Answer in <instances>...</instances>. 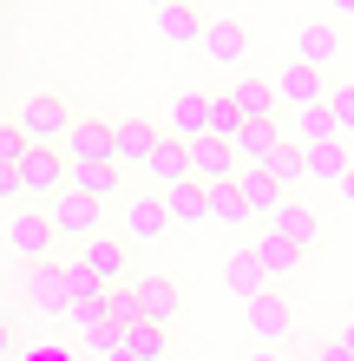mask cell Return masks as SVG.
Listing matches in <instances>:
<instances>
[{"instance_id":"obj_1","label":"cell","mask_w":354,"mask_h":361,"mask_svg":"<svg viewBox=\"0 0 354 361\" xmlns=\"http://www.w3.org/2000/svg\"><path fill=\"white\" fill-rule=\"evenodd\" d=\"M72 105L59 99V92H33L27 105H20L13 112V125H20V138L27 145H46V152H59V145H66V132H72Z\"/></svg>"},{"instance_id":"obj_2","label":"cell","mask_w":354,"mask_h":361,"mask_svg":"<svg viewBox=\"0 0 354 361\" xmlns=\"http://www.w3.org/2000/svg\"><path fill=\"white\" fill-rule=\"evenodd\" d=\"M46 224H53V237H59V243H79V250H86L99 230H106V204L79 197V190H59V197L46 204Z\"/></svg>"},{"instance_id":"obj_3","label":"cell","mask_w":354,"mask_h":361,"mask_svg":"<svg viewBox=\"0 0 354 361\" xmlns=\"http://www.w3.org/2000/svg\"><path fill=\"white\" fill-rule=\"evenodd\" d=\"M66 178H72V164H66V152H46V145H27V158H20V190H27V204L33 210H46L59 190H66Z\"/></svg>"},{"instance_id":"obj_4","label":"cell","mask_w":354,"mask_h":361,"mask_svg":"<svg viewBox=\"0 0 354 361\" xmlns=\"http://www.w3.org/2000/svg\"><path fill=\"white\" fill-rule=\"evenodd\" d=\"M269 79H276V105H282V112H296V118H302V112H322V105H328V92H335V86H328V73L302 66V59L276 66Z\"/></svg>"},{"instance_id":"obj_5","label":"cell","mask_w":354,"mask_h":361,"mask_svg":"<svg viewBox=\"0 0 354 361\" xmlns=\"http://www.w3.org/2000/svg\"><path fill=\"white\" fill-rule=\"evenodd\" d=\"M158 145H164V125H151L144 112L112 118V158H118V171H144Z\"/></svg>"},{"instance_id":"obj_6","label":"cell","mask_w":354,"mask_h":361,"mask_svg":"<svg viewBox=\"0 0 354 361\" xmlns=\"http://www.w3.org/2000/svg\"><path fill=\"white\" fill-rule=\"evenodd\" d=\"M289 329H296V309H289V295H282V289H263L256 302H249V348L282 355Z\"/></svg>"},{"instance_id":"obj_7","label":"cell","mask_w":354,"mask_h":361,"mask_svg":"<svg viewBox=\"0 0 354 361\" xmlns=\"http://www.w3.org/2000/svg\"><path fill=\"white\" fill-rule=\"evenodd\" d=\"M79 263L99 276V289H125V283L138 276V269H132V243H125L118 230H99V237L79 250Z\"/></svg>"},{"instance_id":"obj_8","label":"cell","mask_w":354,"mask_h":361,"mask_svg":"<svg viewBox=\"0 0 354 361\" xmlns=\"http://www.w3.org/2000/svg\"><path fill=\"white\" fill-rule=\"evenodd\" d=\"M203 59H210V66H223V73H249V27L236 13H217L210 27H203Z\"/></svg>"},{"instance_id":"obj_9","label":"cell","mask_w":354,"mask_h":361,"mask_svg":"<svg viewBox=\"0 0 354 361\" xmlns=\"http://www.w3.org/2000/svg\"><path fill=\"white\" fill-rule=\"evenodd\" d=\"M7 250L20 263H53V250H59V237H53V224H46V210H13L7 217Z\"/></svg>"},{"instance_id":"obj_10","label":"cell","mask_w":354,"mask_h":361,"mask_svg":"<svg viewBox=\"0 0 354 361\" xmlns=\"http://www.w3.org/2000/svg\"><path fill=\"white\" fill-rule=\"evenodd\" d=\"M59 152H66V164H72V171H79V164H118V158H112V118H99V112H79Z\"/></svg>"},{"instance_id":"obj_11","label":"cell","mask_w":354,"mask_h":361,"mask_svg":"<svg viewBox=\"0 0 354 361\" xmlns=\"http://www.w3.org/2000/svg\"><path fill=\"white\" fill-rule=\"evenodd\" d=\"M171 210H164L158 190H138V197H125V224H118V237L125 243H158V237H171Z\"/></svg>"},{"instance_id":"obj_12","label":"cell","mask_w":354,"mask_h":361,"mask_svg":"<svg viewBox=\"0 0 354 361\" xmlns=\"http://www.w3.org/2000/svg\"><path fill=\"white\" fill-rule=\"evenodd\" d=\"M203 112H210V92H197V86H177L171 99H164V138H177V145H197V138H203Z\"/></svg>"},{"instance_id":"obj_13","label":"cell","mask_w":354,"mask_h":361,"mask_svg":"<svg viewBox=\"0 0 354 361\" xmlns=\"http://www.w3.org/2000/svg\"><path fill=\"white\" fill-rule=\"evenodd\" d=\"M236 178H243L236 145H217V138H197V145H191V184L217 190V184H236Z\"/></svg>"},{"instance_id":"obj_14","label":"cell","mask_w":354,"mask_h":361,"mask_svg":"<svg viewBox=\"0 0 354 361\" xmlns=\"http://www.w3.org/2000/svg\"><path fill=\"white\" fill-rule=\"evenodd\" d=\"M132 289H138V302H144V315H151V322L171 329L177 315H184V289H177V276H164V269H138V276H132Z\"/></svg>"},{"instance_id":"obj_15","label":"cell","mask_w":354,"mask_h":361,"mask_svg":"<svg viewBox=\"0 0 354 361\" xmlns=\"http://www.w3.org/2000/svg\"><path fill=\"white\" fill-rule=\"evenodd\" d=\"M20 295H27V309H39V315H66V309H72L66 269H59V263H33L27 283H20Z\"/></svg>"},{"instance_id":"obj_16","label":"cell","mask_w":354,"mask_h":361,"mask_svg":"<svg viewBox=\"0 0 354 361\" xmlns=\"http://www.w3.org/2000/svg\"><path fill=\"white\" fill-rule=\"evenodd\" d=\"M223 92H230V99L243 105V118H249V125H256V118H276V112H282V105H276V79H269V73H256V66H249V73H236Z\"/></svg>"},{"instance_id":"obj_17","label":"cell","mask_w":354,"mask_h":361,"mask_svg":"<svg viewBox=\"0 0 354 361\" xmlns=\"http://www.w3.org/2000/svg\"><path fill=\"white\" fill-rule=\"evenodd\" d=\"M296 59L315 66V73H328L341 59V27H335V20H308V27L296 33Z\"/></svg>"},{"instance_id":"obj_18","label":"cell","mask_w":354,"mask_h":361,"mask_svg":"<svg viewBox=\"0 0 354 361\" xmlns=\"http://www.w3.org/2000/svg\"><path fill=\"white\" fill-rule=\"evenodd\" d=\"M263 230H276V237H282V243H296L302 257H308V250L322 243V217H315L308 204H296V197H289V204H282V210H276V217H269Z\"/></svg>"},{"instance_id":"obj_19","label":"cell","mask_w":354,"mask_h":361,"mask_svg":"<svg viewBox=\"0 0 354 361\" xmlns=\"http://www.w3.org/2000/svg\"><path fill=\"white\" fill-rule=\"evenodd\" d=\"M223 289L243 295V302H256V295L269 289V276H263V263H256V250H249V243H236L230 257H223Z\"/></svg>"},{"instance_id":"obj_20","label":"cell","mask_w":354,"mask_h":361,"mask_svg":"<svg viewBox=\"0 0 354 361\" xmlns=\"http://www.w3.org/2000/svg\"><path fill=\"white\" fill-rule=\"evenodd\" d=\"M249 250H256V263H263V276H269V289L289 283V276L302 269V250H296V243H282L276 230H256V243H249Z\"/></svg>"},{"instance_id":"obj_21","label":"cell","mask_w":354,"mask_h":361,"mask_svg":"<svg viewBox=\"0 0 354 361\" xmlns=\"http://www.w3.org/2000/svg\"><path fill=\"white\" fill-rule=\"evenodd\" d=\"M236 190H243V204H249V210H256V217H263V224H269V217H276V210L289 204V190H282L276 178H269V171H263V164H243V178H236Z\"/></svg>"},{"instance_id":"obj_22","label":"cell","mask_w":354,"mask_h":361,"mask_svg":"<svg viewBox=\"0 0 354 361\" xmlns=\"http://www.w3.org/2000/svg\"><path fill=\"white\" fill-rule=\"evenodd\" d=\"M66 190H79V197H92V204H118L125 197V171L118 164H79L66 178Z\"/></svg>"},{"instance_id":"obj_23","label":"cell","mask_w":354,"mask_h":361,"mask_svg":"<svg viewBox=\"0 0 354 361\" xmlns=\"http://www.w3.org/2000/svg\"><path fill=\"white\" fill-rule=\"evenodd\" d=\"M144 178H151V190H158V197H164L171 184H184V178H191V145L164 138L158 152H151V164H144Z\"/></svg>"},{"instance_id":"obj_24","label":"cell","mask_w":354,"mask_h":361,"mask_svg":"<svg viewBox=\"0 0 354 361\" xmlns=\"http://www.w3.org/2000/svg\"><path fill=\"white\" fill-rule=\"evenodd\" d=\"M203 27H210V20H203L197 7H184V0L158 7V33L171 39V47H203Z\"/></svg>"},{"instance_id":"obj_25","label":"cell","mask_w":354,"mask_h":361,"mask_svg":"<svg viewBox=\"0 0 354 361\" xmlns=\"http://www.w3.org/2000/svg\"><path fill=\"white\" fill-rule=\"evenodd\" d=\"M249 132V118H243V105L230 92H210V112H203V138H217V145H236Z\"/></svg>"},{"instance_id":"obj_26","label":"cell","mask_w":354,"mask_h":361,"mask_svg":"<svg viewBox=\"0 0 354 361\" xmlns=\"http://www.w3.org/2000/svg\"><path fill=\"white\" fill-rule=\"evenodd\" d=\"M118 348L132 361H171V329H164V322H132L118 335Z\"/></svg>"},{"instance_id":"obj_27","label":"cell","mask_w":354,"mask_h":361,"mask_svg":"<svg viewBox=\"0 0 354 361\" xmlns=\"http://www.w3.org/2000/svg\"><path fill=\"white\" fill-rule=\"evenodd\" d=\"M164 210H171V224H210V190L184 178V184L164 190Z\"/></svg>"},{"instance_id":"obj_28","label":"cell","mask_w":354,"mask_h":361,"mask_svg":"<svg viewBox=\"0 0 354 361\" xmlns=\"http://www.w3.org/2000/svg\"><path fill=\"white\" fill-rule=\"evenodd\" d=\"M282 145H289V138H282V125H276V118H256V125L236 138V158H243V164H269Z\"/></svg>"},{"instance_id":"obj_29","label":"cell","mask_w":354,"mask_h":361,"mask_svg":"<svg viewBox=\"0 0 354 361\" xmlns=\"http://www.w3.org/2000/svg\"><path fill=\"white\" fill-rule=\"evenodd\" d=\"M354 171V152L335 138V145H315V152H308V184H335L341 190V178Z\"/></svg>"},{"instance_id":"obj_30","label":"cell","mask_w":354,"mask_h":361,"mask_svg":"<svg viewBox=\"0 0 354 361\" xmlns=\"http://www.w3.org/2000/svg\"><path fill=\"white\" fill-rule=\"evenodd\" d=\"M210 224L243 230V224H256V210L243 204V190H236V184H217V190H210Z\"/></svg>"},{"instance_id":"obj_31","label":"cell","mask_w":354,"mask_h":361,"mask_svg":"<svg viewBox=\"0 0 354 361\" xmlns=\"http://www.w3.org/2000/svg\"><path fill=\"white\" fill-rule=\"evenodd\" d=\"M263 171H269V178H276L282 190H296V184L308 178V152H302V145H296V138H289V145H282V152H276V158H269V164H263Z\"/></svg>"},{"instance_id":"obj_32","label":"cell","mask_w":354,"mask_h":361,"mask_svg":"<svg viewBox=\"0 0 354 361\" xmlns=\"http://www.w3.org/2000/svg\"><path fill=\"white\" fill-rule=\"evenodd\" d=\"M106 315H112V329L125 335L132 322H151V315H144V302H138V289L125 283V289H106Z\"/></svg>"},{"instance_id":"obj_33","label":"cell","mask_w":354,"mask_h":361,"mask_svg":"<svg viewBox=\"0 0 354 361\" xmlns=\"http://www.w3.org/2000/svg\"><path fill=\"white\" fill-rule=\"evenodd\" d=\"M296 125H302V138H296L302 152H315V145H335V138H341V132H335V118H328V105H322V112H302Z\"/></svg>"},{"instance_id":"obj_34","label":"cell","mask_w":354,"mask_h":361,"mask_svg":"<svg viewBox=\"0 0 354 361\" xmlns=\"http://www.w3.org/2000/svg\"><path fill=\"white\" fill-rule=\"evenodd\" d=\"M66 322H72V335L106 329V322H112V315H106V295H86V302H72V309H66Z\"/></svg>"},{"instance_id":"obj_35","label":"cell","mask_w":354,"mask_h":361,"mask_svg":"<svg viewBox=\"0 0 354 361\" xmlns=\"http://www.w3.org/2000/svg\"><path fill=\"white\" fill-rule=\"evenodd\" d=\"M328 118H335V132L348 145L354 138V86H335V92H328Z\"/></svg>"},{"instance_id":"obj_36","label":"cell","mask_w":354,"mask_h":361,"mask_svg":"<svg viewBox=\"0 0 354 361\" xmlns=\"http://www.w3.org/2000/svg\"><path fill=\"white\" fill-rule=\"evenodd\" d=\"M59 269H66V295H72V302H86V295H106V289H99V276L79 263V257H72V263H59Z\"/></svg>"},{"instance_id":"obj_37","label":"cell","mask_w":354,"mask_h":361,"mask_svg":"<svg viewBox=\"0 0 354 361\" xmlns=\"http://www.w3.org/2000/svg\"><path fill=\"white\" fill-rule=\"evenodd\" d=\"M20 158H27V138H20L13 118H0V164H20Z\"/></svg>"},{"instance_id":"obj_38","label":"cell","mask_w":354,"mask_h":361,"mask_svg":"<svg viewBox=\"0 0 354 361\" xmlns=\"http://www.w3.org/2000/svg\"><path fill=\"white\" fill-rule=\"evenodd\" d=\"M27 190H20V164H0V204H20Z\"/></svg>"},{"instance_id":"obj_39","label":"cell","mask_w":354,"mask_h":361,"mask_svg":"<svg viewBox=\"0 0 354 361\" xmlns=\"http://www.w3.org/2000/svg\"><path fill=\"white\" fill-rule=\"evenodd\" d=\"M308 361H354V355L335 342V335H328V342H315V355H308Z\"/></svg>"},{"instance_id":"obj_40","label":"cell","mask_w":354,"mask_h":361,"mask_svg":"<svg viewBox=\"0 0 354 361\" xmlns=\"http://www.w3.org/2000/svg\"><path fill=\"white\" fill-rule=\"evenodd\" d=\"M13 348H20V335H13V322H0V361H13Z\"/></svg>"},{"instance_id":"obj_41","label":"cell","mask_w":354,"mask_h":361,"mask_svg":"<svg viewBox=\"0 0 354 361\" xmlns=\"http://www.w3.org/2000/svg\"><path fill=\"white\" fill-rule=\"evenodd\" d=\"M335 342H341V348H348V355H354V315H348V322H341V329H335Z\"/></svg>"},{"instance_id":"obj_42","label":"cell","mask_w":354,"mask_h":361,"mask_svg":"<svg viewBox=\"0 0 354 361\" xmlns=\"http://www.w3.org/2000/svg\"><path fill=\"white\" fill-rule=\"evenodd\" d=\"M243 361H282V355H269V348H249V355H243Z\"/></svg>"},{"instance_id":"obj_43","label":"cell","mask_w":354,"mask_h":361,"mask_svg":"<svg viewBox=\"0 0 354 361\" xmlns=\"http://www.w3.org/2000/svg\"><path fill=\"white\" fill-rule=\"evenodd\" d=\"M341 197H348V204H354V171H348V178H341Z\"/></svg>"},{"instance_id":"obj_44","label":"cell","mask_w":354,"mask_h":361,"mask_svg":"<svg viewBox=\"0 0 354 361\" xmlns=\"http://www.w3.org/2000/svg\"><path fill=\"white\" fill-rule=\"evenodd\" d=\"M106 361H132V355H125V348H112V355H106Z\"/></svg>"}]
</instances>
